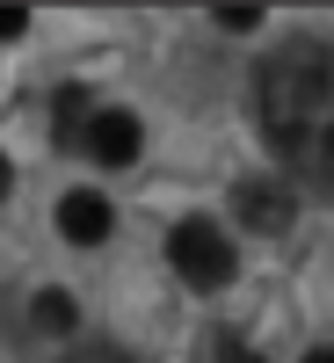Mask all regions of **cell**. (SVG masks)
<instances>
[{
	"label": "cell",
	"mask_w": 334,
	"mask_h": 363,
	"mask_svg": "<svg viewBox=\"0 0 334 363\" xmlns=\"http://www.w3.org/2000/svg\"><path fill=\"white\" fill-rule=\"evenodd\" d=\"M167 262L189 291H226L233 284V240L211 225V218H182L167 233Z\"/></svg>",
	"instance_id": "obj_2"
},
{
	"label": "cell",
	"mask_w": 334,
	"mask_h": 363,
	"mask_svg": "<svg viewBox=\"0 0 334 363\" xmlns=\"http://www.w3.org/2000/svg\"><path fill=\"white\" fill-rule=\"evenodd\" d=\"M29 327H37V335H80V306L66 291H37L29 298Z\"/></svg>",
	"instance_id": "obj_6"
},
{
	"label": "cell",
	"mask_w": 334,
	"mask_h": 363,
	"mask_svg": "<svg viewBox=\"0 0 334 363\" xmlns=\"http://www.w3.org/2000/svg\"><path fill=\"white\" fill-rule=\"evenodd\" d=\"M306 363H334V349H313V356H306Z\"/></svg>",
	"instance_id": "obj_13"
},
{
	"label": "cell",
	"mask_w": 334,
	"mask_h": 363,
	"mask_svg": "<svg viewBox=\"0 0 334 363\" xmlns=\"http://www.w3.org/2000/svg\"><path fill=\"white\" fill-rule=\"evenodd\" d=\"M226 29H262V8H218Z\"/></svg>",
	"instance_id": "obj_10"
},
{
	"label": "cell",
	"mask_w": 334,
	"mask_h": 363,
	"mask_svg": "<svg viewBox=\"0 0 334 363\" xmlns=\"http://www.w3.org/2000/svg\"><path fill=\"white\" fill-rule=\"evenodd\" d=\"M255 124L277 145V160L334 203V44L291 37L255 73Z\"/></svg>",
	"instance_id": "obj_1"
},
{
	"label": "cell",
	"mask_w": 334,
	"mask_h": 363,
	"mask_svg": "<svg viewBox=\"0 0 334 363\" xmlns=\"http://www.w3.org/2000/svg\"><path fill=\"white\" fill-rule=\"evenodd\" d=\"M8 182H15V167H8V153H0V196H8Z\"/></svg>",
	"instance_id": "obj_12"
},
{
	"label": "cell",
	"mask_w": 334,
	"mask_h": 363,
	"mask_svg": "<svg viewBox=\"0 0 334 363\" xmlns=\"http://www.w3.org/2000/svg\"><path fill=\"white\" fill-rule=\"evenodd\" d=\"M218 363H269V356H262V349H247V342L226 327V335H218Z\"/></svg>",
	"instance_id": "obj_8"
},
{
	"label": "cell",
	"mask_w": 334,
	"mask_h": 363,
	"mask_svg": "<svg viewBox=\"0 0 334 363\" xmlns=\"http://www.w3.org/2000/svg\"><path fill=\"white\" fill-rule=\"evenodd\" d=\"M80 109H87V95H80V87H66V95H58V131H80Z\"/></svg>",
	"instance_id": "obj_9"
},
{
	"label": "cell",
	"mask_w": 334,
	"mask_h": 363,
	"mask_svg": "<svg viewBox=\"0 0 334 363\" xmlns=\"http://www.w3.org/2000/svg\"><path fill=\"white\" fill-rule=\"evenodd\" d=\"M109 225H116L109 196H95V189H73V196H58V233H66L73 247H102V240H109Z\"/></svg>",
	"instance_id": "obj_4"
},
{
	"label": "cell",
	"mask_w": 334,
	"mask_h": 363,
	"mask_svg": "<svg viewBox=\"0 0 334 363\" xmlns=\"http://www.w3.org/2000/svg\"><path fill=\"white\" fill-rule=\"evenodd\" d=\"M58 363H131V349H116V342H80V349H66Z\"/></svg>",
	"instance_id": "obj_7"
},
{
	"label": "cell",
	"mask_w": 334,
	"mask_h": 363,
	"mask_svg": "<svg viewBox=\"0 0 334 363\" xmlns=\"http://www.w3.org/2000/svg\"><path fill=\"white\" fill-rule=\"evenodd\" d=\"M22 29H29V15H22V8H0V37H22Z\"/></svg>",
	"instance_id": "obj_11"
},
{
	"label": "cell",
	"mask_w": 334,
	"mask_h": 363,
	"mask_svg": "<svg viewBox=\"0 0 334 363\" xmlns=\"http://www.w3.org/2000/svg\"><path fill=\"white\" fill-rule=\"evenodd\" d=\"M233 211H240V225H247V233H284V225H291V189H284V182H240V189H233Z\"/></svg>",
	"instance_id": "obj_5"
},
{
	"label": "cell",
	"mask_w": 334,
	"mask_h": 363,
	"mask_svg": "<svg viewBox=\"0 0 334 363\" xmlns=\"http://www.w3.org/2000/svg\"><path fill=\"white\" fill-rule=\"evenodd\" d=\"M80 145H87V160H102V167H131L138 145H145V131H138L131 109H95L87 131H80Z\"/></svg>",
	"instance_id": "obj_3"
}]
</instances>
